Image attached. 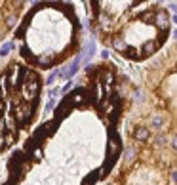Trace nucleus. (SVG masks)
<instances>
[{
  "instance_id": "7ed1b4c3",
  "label": "nucleus",
  "mask_w": 177,
  "mask_h": 185,
  "mask_svg": "<svg viewBox=\"0 0 177 185\" xmlns=\"http://www.w3.org/2000/svg\"><path fill=\"white\" fill-rule=\"evenodd\" d=\"M158 25H160V27H166V25H168V21H166V15H164V14L158 15Z\"/></svg>"
},
{
  "instance_id": "f03ea898",
  "label": "nucleus",
  "mask_w": 177,
  "mask_h": 185,
  "mask_svg": "<svg viewBox=\"0 0 177 185\" xmlns=\"http://www.w3.org/2000/svg\"><path fill=\"white\" fill-rule=\"evenodd\" d=\"M134 139V147L126 149V157H124V164L126 172H122L120 183L116 185H171L175 179V172L164 174L160 178L158 172L164 168L173 166L171 160L168 162V155H156L158 149L166 143V137H154L152 130L147 137V153L141 151L139 139Z\"/></svg>"
},
{
  "instance_id": "f257e3e1",
  "label": "nucleus",
  "mask_w": 177,
  "mask_h": 185,
  "mask_svg": "<svg viewBox=\"0 0 177 185\" xmlns=\"http://www.w3.org/2000/svg\"><path fill=\"white\" fill-rule=\"evenodd\" d=\"M42 80L36 73L12 65L0 77V153L10 149L36 116Z\"/></svg>"
},
{
  "instance_id": "20e7f679",
  "label": "nucleus",
  "mask_w": 177,
  "mask_h": 185,
  "mask_svg": "<svg viewBox=\"0 0 177 185\" xmlns=\"http://www.w3.org/2000/svg\"><path fill=\"white\" fill-rule=\"evenodd\" d=\"M10 50H12V46H10V44H6V46H4L2 50H0V53H2V56H6V53H8Z\"/></svg>"
}]
</instances>
